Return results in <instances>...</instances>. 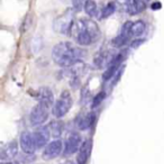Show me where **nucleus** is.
<instances>
[{
    "mask_svg": "<svg viewBox=\"0 0 164 164\" xmlns=\"http://www.w3.org/2000/svg\"><path fill=\"white\" fill-rule=\"evenodd\" d=\"M70 35L80 46H88L97 42L101 36V33L99 26L94 20L80 18L73 23Z\"/></svg>",
    "mask_w": 164,
    "mask_h": 164,
    "instance_id": "f257e3e1",
    "label": "nucleus"
},
{
    "mask_svg": "<svg viewBox=\"0 0 164 164\" xmlns=\"http://www.w3.org/2000/svg\"><path fill=\"white\" fill-rule=\"evenodd\" d=\"M85 52L74 46L70 42H61L52 50V59L57 65L62 68H71L74 63L85 56Z\"/></svg>",
    "mask_w": 164,
    "mask_h": 164,
    "instance_id": "f03ea898",
    "label": "nucleus"
},
{
    "mask_svg": "<svg viewBox=\"0 0 164 164\" xmlns=\"http://www.w3.org/2000/svg\"><path fill=\"white\" fill-rule=\"evenodd\" d=\"M74 9H68L65 10L62 15H60L53 24V27L60 34H70L71 27L74 23Z\"/></svg>",
    "mask_w": 164,
    "mask_h": 164,
    "instance_id": "7ed1b4c3",
    "label": "nucleus"
},
{
    "mask_svg": "<svg viewBox=\"0 0 164 164\" xmlns=\"http://www.w3.org/2000/svg\"><path fill=\"white\" fill-rule=\"evenodd\" d=\"M72 103H73V100H72L70 92L69 91H63L61 96H60V98L57 99L55 103H54V106H53V109H52L53 116L56 118L64 117L72 107Z\"/></svg>",
    "mask_w": 164,
    "mask_h": 164,
    "instance_id": "20e7f679",
    "label": "nucleus"
},
{
    "mask_svg": "<svg viewBox=\"0 0 164 164\" xmlns=\"http://www.w3.org/2000/svg\"><path fill=\"white\" fill-rule=\"evenodd\" d=\"M48 115H50V106L43 102H38L30 111L29 122L32 126H41L47 120Z\"/></svg>",
    "mask_w": 164,
    "mask_h": 164,
    "instance_id": "39448f33",
    "label": "nucleus"
},
{
    "mask_svg": "<svg viewBox=\"0 0 164 164\" xmlns=\"http://www.w3.org/2000/svg\"><path fill=\"white\" fill-rule=\"evenodd\" d=\"M82 144L81 136L78 133H72L68 136V138L64 142V150H63V155L64 156H71L79 151L80 146Z\"/></svg>",
    "mask_w": 164,
    "mask_h": 164,
    "instance_id": "423d86ee",
    "label": "nucleus"
},
{
    "mask_svg": "<svg viewBox=\"0 0 164 164\" xmlns=\"http://www.w3.org/2000/svg\"><path fill=\"white\" fill-rule=\"evenodd\" d=\"M117 56V53L114 52L113 50H107V51H101L94 56V65L98 69H102V68H108L110 65L115 59Z\"/></svg>",
    "mask_w": 164,
    "mask_h": 164,
    "instance_id": "0eeeda50",
    "label": "nucleus"
},
{
    "mask_svg": "<svg viewBox=\"0 0 164 164\" xmlns=\"http://www.w3.org/2000/svg\"><path fill=\"white\" fill-rule=\"evenodd\" d=\"M62 148H63V144L60 140L51 142L45 146V148L43 151L42 157L45 161H51V160L56 159L57 156L61 155Z\"/></svg>",
    "mask_w": 164,
    "mask_h": 164,
    "instance_id": "6e6552de",
    "label": "nucleus"
},
{
    "mask_svg": "<svg viewBox=\"0 0 164 164\" xmlns=\"http://www.w3.org/2000/svg\"><path fill=\"white\" fill-rule=\"evenodd\" d=\"M51 131H50V127L48 126H41L38 127L36 131L33 133L34 142H35V145L36 148H42L45 145L48 144L50 141V137H51Z\"/></svg>",
    "mask_w": 164,
    "mask_h": 164,
    "instance_id": "1a4fd4ad",
    "label": "nucleus"
},
{
    "mask_svg": "<svg viewBox=\"0 0 164 164\" xmlns=\"http://www.w3.org/2000/svg\"><path fill=\"white\" fill-rule=\"evenodd\" d=\"M19 145L20 148L23 150V152L27 155L34 154V152L37 150L35 142H34L33 134L29 131H24L20 135V140H19Z\"/></svg>",
    "mask_w": 164,
    "mask_h": 164,
    "instance_id": "9d476101",
    "label": "nucleus"
},
{
    "mask_svg": "<svg viewBox=\"0 0 164 164\" xmlns=\"http://www.w3.org/2000/svg\"><path fill=\"white\" fill-rule=\"evenodd\" d=\"M131 25L133 23L131 22H126L122 25L120 34L117 37H115L113 39V45L115 47H122L124 45H126V43L128 42L129 37H131Z\"/></svg>",
    "mask_w": 164,
    "mask_h": 164,
    "instance_id": "9b49d317",
    "label": "nucleus"
},
{
    "mask_svg": "<svg viewBox=\"0 0 164 164\" xmlns=\"http://www.w3.org/2000/svg\"><path fill=\"white\" fill-rule=\"evenodd\" d=\"M91 150H92V141L91 140H85V142H82L79 148L78 156H76V164L88 163L90 155H91Z\"/></svg>",
    "mask_w": 164,
    "mask_h": 164,
    "instance_id": "f8f14e48",
    "label": "nucleus"
},
{
    "mask_svg": "<svg viewBox=\"0 0 164 164\" xmlns=\"http://www.w3.org/2000/svg\"><path fill=\"white\" fill-rule=\"evenodd\" d=\"M18 154V145L16 142H10L6 146H4L1 148V161L6 162V161H9L13 160Z\"/></svg>",
    "mask_w": 164,
    "mask_h": 164,
    "instance_id": "ddd939ff",
    "label": "nucleus"
},
{
    "mask_svg": "<svg viewBox=\"0 0 164 164\" xmlns=\"http://www.w3.org/2000/svg\"><path fill=\"white\" fill-rule=\"evenodd\" d=\"M37 98H38V102H43L50 106L51 107L52 103L54 102V97H53V92L50 88L47 87H43L38 90L37 92Z\"/></svg>",
    "mask_w": 164,
    "mask_h": 164,
    "instance_id": "4468645a",
    "label": "nucleus"
},
{
    "mask_svg": "<svg viewBox=\"0 0 164 164\" xmlns=\"http://www.w3.org/2000/svg\"><path fill=\"white\" fill-rule=\"evenodd\" d=\"M94 113H89L85 114L83 116H80L78 122H76V125L79 127V129L81 131H87L89 129L90 127L92 126V124L94 122Z\"/></svg>",
    "mask_w": 164,
    "mask_h": 164,
    "instance_id": "2eb2a0df",
    "label": "nucleus"
},
{
    "mask_svg": "<svg viewBox=\"0 0 164 164\" xmlns=\"http://www.w3.org/2000/svg\"><path fill=\"white\" fill-rule=\"evenodd\" d=\"M146 8V0H131V9H129V14L131 15H138L142 11H144Z\"/></svg>",
    "mask_w": 164,
    "mask_h": 164,
    "instance_id": "dca6fc26",
    "label": "nucleus"
},
{
    "mask_svg": "<svg viewBox=\"0 0 164 164\" xmlns=\"http://www.w3.org/2000/svg\"><path fill=\"white\" fill-rule=\"evenodd\" d=\"M146 28V25L143 20H137L131 25V37H140L141 35L144 34Z\"/></svg>",
    "mask_w": 164,
    "mask_h": 164,
    "instance_id": "f3484780",
    "label": "nucleus"
},
{
    "mask_svg": "<svg viewBox=\"0 0 164 164\" xmlns=\"http://www.w3.org/2000/svg\"><path fill=\"white\" fill-rule=\"evenodd\" d=\"M48 127H50L51 134L54 137H60L61 136L62 129H63V124L60 120H53V122H51Z\"/></svg>",
    "mask_w": 164,
    "mask_h": 164,
    "instance_id": "a211bd4d",
    "label": "nucleus"
},
{
    "mask_svg": "<svg viewBox=\"0 0 164 164\" xmlns=\"http://www.w3.org/2000/svg\"><path fill=\"white\" fill-rule=\"evenodd\" d=\"M116 9L120 13H129L131 5V0H115Z\"/></svg>",
    "mask_w": 164,
    "mask_h": 164,
    "instance_id": "6ab92c4d",
    "label": "nucleus"
},
{
    "mask_svg": "<svg viewBox=\"0 0 164 164\" xmlns=\"http://www.w3.org/2000/svg\"><path fill=\"white\" fill-rule=\"evenodd\" d=\"M85 11L89 17H94L97 15V4L94 0H85Z\"/></svg>",
    "mask_w": 164,
    "mask_h": 164,
    "instance_id": "aec40b11",
    "label": "nucleus"
},
{
    "mask_svg": "<svg viewBox=\"0 0 164 164\" xmlns=\"http://www.w3.org/2000/svg\"><path fill=\"white\" fill-rule=\"evenodd\" d=\"M116 6H115V2H109L105 8L102 9L101 11V18L105 19V18H108V17H110L111 15L116 11Z\"/></svg>",
    "mask_w": 164,
    "mask_h": 164,
    "instance_id": "412c9836",
    "label": "nucleus"
},
{
    "mask_svg": "<svg viewBox=\"0 0 164 164\" xmlns=\"http://www.w3.org/2000/svg\"><path fill=\"white\" fill-rule=\"evenodd\" d=\"M85 0H72V8L74 9L75 13H79L85 8Z\"/></svg>",
    "mask_w": 164,
    "mask_h": 164,
    "instance_id": "4be33fe9",
    "label": "nucleus"
},
{
    "mask_svg": "<svg viewBox=\"0 0 164 164\" xmlns=\"http://www.w3.org/2000/svg\"><path fill=\"white\" fill-rule=\"evenodd\" d=\"M105 96H106V94L105 92H100L99 94H97V97L94 99V102H92V108H96L98 107L100 103L102 102V100L105 99Z\"/></svg>",
    "mask_w": 164,
    "mask_h": 164,
    "instance_id": "5701e85b",
    "label": "nucleus"
},
{
    "mask_svg": "<svg viewBox=\"0 0 164 164\" xmlns=\"http://www.w3.org/2000/svg\"><path fill=\"white\" fill-rule=\"evenodd\" d=\"M142 43H144V41H143V39H137V38H135V41L131 43V46L133 47V48H137V47L141 45Z\"/></svg>",
    "mask_w": 164,
    "mask_h": 164,
    "instance_id": "b1692460",
    "label": "nucleus"
},
{
    "mask_svg": "<svg viewBox=\"0 0 164 164\" xmlns=\"http://www.w3.org/2000/svg\"><path fill=\"white\" fill-rule=\"evenodd\" d=\"M151 8L153 10H159L162 8V5H161V2L160 1H154L152 5H151Z\"/></svg>",
    "mask_w": 164,
    "mask_h": 164,
    "instance_id": "393cba45",
    "label": "nucleus"
},
{
    "mask_svg": "<svg viewBox=\"0 0 164 164\" xmlns=\"http://www.w3.org/2000/svg\"><path fill=\"white\" fill-rule=\"evenodd\" d=\"M1 164H19V163L18 162H14V161H13V162H2Z\"/></svg>",
    "mask_w": 164,
    "mask_h": 164,
    "instance_id": "a878e982",
    "label": "nucleus"
},
{
    "mask_svg": "<svg viewBox=\"0 0 164 164\" xmlns=\"http://www.w3.org/2000/svg\"><path fill=\"white\" fill-rule=\"evenodd\" d=\"M146 1H148V0H146Z\"/></svg>",
    "mask_w": 164,
    "mask_h": 164,
    "instance_id": "bb28decb",
    "label": "nucleus"
}]
</instances>
